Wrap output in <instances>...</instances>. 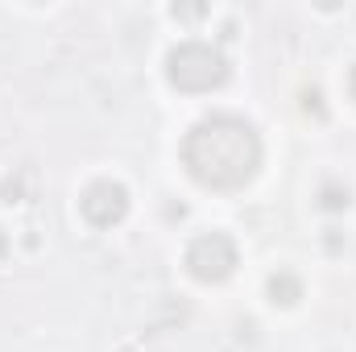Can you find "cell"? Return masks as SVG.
Segmentation results:
<instances>
[{
	"label": "cell",
	"mask_w": 356,
	"mask_h": 352,
	"mask_svg": "<svg viewBox=\"0 0 356 352\" xmlns=\"http://www.w3.org/2000/svg\"><path fill=\"white\" fill-rule=\"evenodd\" d=\"M25 170L21 175H8L4 178V186H0V195H4V203H25Z\"/></svg>",
	"instance_id": "obj_7"
},
{
	"label": "cell",
	"mask_w": 356,
	"mask_h": 352,
	"mask_svg": "<svg viewBox=\"0 0 356 352\" xmlns=\"http://www.w3.org/2000/svg\"><path fill=\"white\" fill-rule=\"evenodd\" d=\"M79 211L95 228H112V224H120L129 216V191L120 182H112V178H99V182H91L88 191H83Z\"/></svg>",
	"instance_id": "obj_4"
},
{
	"label": "cell",
	"mask_w": 356,
	"mask_h": 352,
	"mask_svg": "<svg viewBox=\"0 0 356 352\" xmlns=\"http://www.w3.org/2000/svg\"><path fill=\"white\" fill-rule=\"evenodd\" d=\"M182 162L195 182L211 191H236L261 166V137L241 116H211L186 133Z\"/></svg>",
	"instance_id": "obj_1"
},
{
	"label": "cell",
	"mask_w": 356,
	"mask_h": 352,
	"mask_svg": "<svg viewBox=\"0 0 356 352\" xmlns=\"http://www.w3.org/2000/svg\"><path fill=\"white\" fill-rule=\"evenodd\" d=\"M348 203H353L348 186H340V182H323V186H319V207H323V211H344Z\"/></svg>",
	"instance_id": "obj_6"
},
{
	"label": "cell",
	"mask_w": 356,
	"mask_h": 352,
	"mask_svg": "<svg viewBox=\"0 0 356 352\" xmlns=\"http://www.w3.org/2000/svg\"><path fill=\"white\" fill-rule=\"evenodd\" d=\"M348 91H353V99H356V67L348 71Z\"/></svg>",
	"instance_id": "obj_10"
},
{
	"label": "cell",
	"mask_w": 356,
	"mask_h": 352,
	"mask_svg": "<svg viewBox=\"0 0 356 352\" xmlns=\"http://www.w3.org/2000/svg\"><path fill=\"white\" fill-rule=\"evenodd\" d=\"M186 269L199 282H224L236 269V245H232V237H224V232L195 237L191 249H186Z\"/></svg>",
	"instance_id": "obj_3"
},
{
	"label": "cell",
	"mask_w": 356,
	"mask_h": 352,
	"mask_svg": "<svg viewBox=\"0 0 356 352\" xmlns=\"http://www.w3.org/2000/svg\"><path fill=\"white\" fill-rule=\"evenodd\" d=\"M170 13H175V17H203L207 8H203V4H175Z\"/></svg>",
	"instance_id": "obj_8"
},
{
	"label": "cell",
	"mask_w": 356,
	"mask_h": 352,
	"mask_svg": "<svg viewBox=\"0 0 356 352\" xmlns=\"http://www.w3.org/2000/svg\"><path fill=\"white\" fill-rule=\"evenodd\" d=\"M4 249H8V241H4V232H0V253H4Z\"/></svg>",
	"instance_id": "obj_11"
},
{
	"label": "cell",
	"mask_w": 356,
	"mask_h": 352,
	"mask_svg": "<svg viewBox=\"0 0 356 352\" xmlns=\"http://www.w3.org/2000/svg\"><path fill=\"white\" fill-rule=\"evenodd\" d=\"M228 75H232V67L211 42H182L166 58V79L178 91H211L228 83Z\"/></svg>",
	"instance_id": "obj_2"
},
{
	"label": "cell",
	"mask_w": 356,
	"mask_h": 352,
	"mask_svg": "<svg viewBox=\"0 0 356 352\" xmlns=\"http://www.w3.org/2000/svg\"><path fill=\"white\" fill-rule=\"evenodd\" d=\"M311 108H315V116H323V104H319V91H311V95H307V112H311Z\"/></svg>",
	"instance_id": "obj_9"
},
{
	"label": "cell",
	"mask_w": 356,
	"mask_h": 352,
	"mask_svg": "<svg viewBox=\"0 0 356 352\" xmlns=\"http://www.w3.org/2000/svg\"><path fill=\"white\" fill-rule=\"evenodd\" d=\"M269 298H273V303H282V307H294V303L302 298V282H298L294 273H286V269H282V273H273V278H269Z\"/></svg>",
	"instance_id": "obj_5"
}]
</instances>
